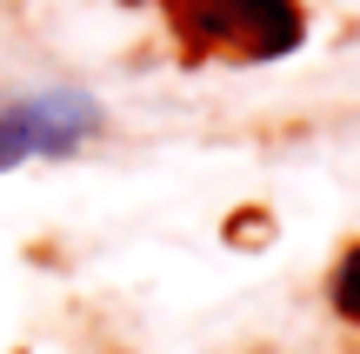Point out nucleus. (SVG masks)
<instances>
[{
	"label": "nucleus",
	"instance_id": "f257e3e1",
	"mask_svg": "<svg viewBox=\"0 0 360 354\" xmlns=\"http://www.w3.org/2000/svg\"><path fill=\"white\" fill-rule=\"evenodd\" d=\"M174 27L187 40H214L247 61H274L300 40V7L294 0H167Z\"/></svg>",
	"mask_w": 360,
	"mask_h": 354
},
{
	"label": "nucleus",
	"instance_id": "f03ea898",
	"mask_svg": "<svg viewBox=\"0 0 360 354\" xmlns=\"http://www.w3.org/2000/svg\"><path fill=\"white\" fill-rule=\"evenodd\" d=\"M94 134H101V101L80 87H47L27 101H7L0 107V174L34 154H74Z\"/></svg>",
	"mask_w": 360,
	"mask_h": 354
},
{
	"label": "nucleus",
	"instance_id": "7ed1b4c3",
	"mask_svg": "<svg viewBox=\"0 0 360 354\" xmlns=\"http://www.w3.org/2000/svg\"><path fill=\"white\" fill-rule=\"evenodd\" d=\"M334 308L347 321H360V248H347V261L334 267Z\"/></svg>",
	"mask_w": 360,
	"mask_h": 354
}]
</instances>
